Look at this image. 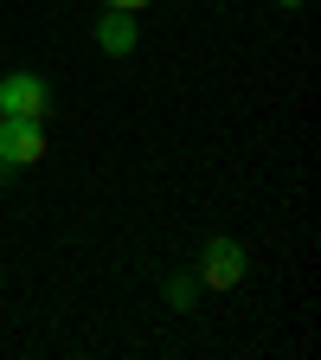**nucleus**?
I'll return each instance as SVG.
<instances>
[{
  "label": "nucleus",
  "mask_w": 321,
  "mask_h": 360,
  "mask_svg": "<svg viewBox=\"0 0 321 360\" xmlns=\"http://www.w3.org/2000/svg\"><path fill=\"white\" fill-rule=\"evenodd\" d=\"M0 116L45 122V116H52V84H45L39 71H7V77H0Z\"/></svg>",
  "instance_id": "f257e3e1"
},
{
  "label": "nucleus",
  "mask_w": 321,
  "mask_h": 360,
  "mask_svg": "<svg viewBox=\"0 0 321 360\" xmlns=\"http://www.w3.org/2000/svg\"><path fill=\"white\" fill-rule=\"evenodd\" d=\"M0 155H7L13 174L32 167V161H45V122H20V116H7V122H0Z\"/></svg>",
  "instance_id": "f03ea898"
},
{
  "label": "nucleus",
  "mask_w": 321,
  "mask_h": 360,
  "mask_svg": "<svg viewBox=\"0 0 321 360\" xmlns=\"http://www.w3.org/2000/svg\"><path fill=\"white\" fill-rule=\"evenodd\" d=\"M199 277H206L212 290H232V283L244 277V251H238L232 238H212V245H206V270H199Z\"/></svg>",
  "instance_id": "7ed1b4c3"
},
{
  "label": "nucleus",
  "mask_w": 321,
  "mask_h": 360,
  "mask_svg": "<svg viewBox=\"0 0 321 360\" xmlns=\"http://www.w3.org/2000/svg\"><path fill=\"white\" fill-rule=\"evenodd\" d=\"M135 39H142V32H135V13H116V7H110V13L97 20V45H103L110 58H129Z\"/></svg>",
  "instance_id": "20e7f679"
},
{
  "label": "nucleus",
  "mask_w": 321,
  "mask_h": 360,
  "mask_svg": "<svg viewBox=\"0 0 321 360\" xmlns=\"http://www.w3.org/2000/svg\"><path fill=\"white\" fill-rule=\"evenodd\" d=\"M167 302L187 309V302H193V277H167Z\"/></svg>",
  "instance_id": "39448f33"
},
{
  "label": "nucleus",
  "mask_w": 321,
  "mask_h": 360,
  "mask_svg": "<svg viewBox=\"0 0 321 360\" xmlns=\"http://www.w3.org/2000/svg\"><path fill=\"white\" fill-rule=\"evenodd\" d=\"M103 7H116V13H142V7H155V0H103Z\"/></svg>",
  "instance_id": "423d86ee"
},
{
  "label": "nucleus",
  "mask_w": 321,
  "mask_h": 360,
  "mask_svg": "<svg viewBox=\"0 0 321 360\" xmlns=\"http://www.w3.org/2000/svg\"><path fill=\"white\" fill-rule=\"evenodd\" d=\"M7 180H13V167H7V155H0V187H7Z\"/></svg>",
  "instance_id": "0eeeda50"
},
{
  "label": "nucleus",
  "mask_w": 321,
  "mask_h": 360,
  "mask_svg": "<svg viewBox=\"0 0 321 360\" xmlns=\"http://www.w3.org/2000/svg\"><path fill=\"white\" fill-rule=\"evenodd\" d=\"M270 7H302V0H270Z\"/></svg>",
  "instance_id": "6e6552de"
},
{
  "label": "nucleus",
  "mask_w": 321,
  "mask_h": 360,
  "mask_svg": "<svg viewBox=\"0 0 321 360\" xmlns=\"http://www.w3.org/2000/svg\"><path fill=\"white\" fill-rule=\"evenodd\" d=\"M0 122H7V116H0Z\"/></svg>",
  "instance_id": "1a4fd4ad"
}]
</instances>
